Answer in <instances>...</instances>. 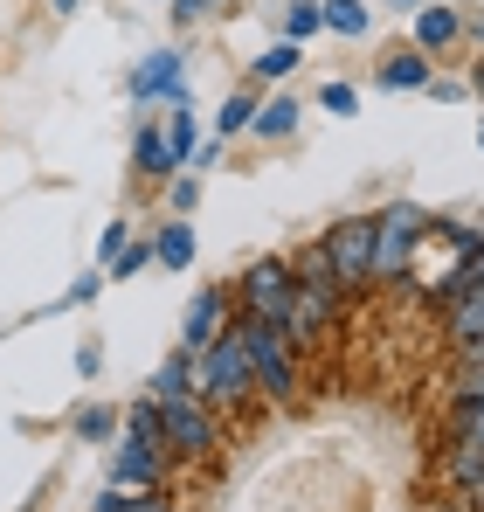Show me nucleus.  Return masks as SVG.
<instances>
[{
    "label": "nucleus",
    "instance_id": "nucleus-1",
    "mask_svg": "<svg viewBox=\"0 0 484 512\" xmlns=\"http://www.w3.org/2000/svg\"><path fill=\"white\" fill-rule=\"evenodd\" d=\"M249 388H256V367H249V340H242V326L215 333V346L194 353V395H201L208 409H242Z\"/></svg>",
    "mask_w": 484,
    "mask_h": 512
},
{
    "label": "nucleus",
    "instance_id": "nucleus-2",
    "mask_svg": "<svg viewBox=\"0 0 484 512\" xmlns=\"http://www.w3.org/2000/svg\"><path fill=\"white\" fill-rule=\"evenodd\" d=\"M429 229H436V215H422L415 201L381 208L374 215V284H408V263H415Z\"/></svg>",
    "mask_w": 484,
    "mask_h": 512
},
{
    "label": "nucleus",
    "instance_id": "nucleus-3",
    "mask_svg": "<svg viewBox=\"0 0 484 512\" xmlns=\"http://www.w3.org/2000/svg\"><path fill=\"white\" fill-rule=\"evenodd\" d=\"M242 340H249V367H256V388L270 395V402H298V346L284 326H270V319H236Z\"/></svg>",
    "mask_w": 484,
    "mask_h": 512
},
{
    "label": "nucleus",
    "instance_id": "nucleus-4",
    "mask_svg": "<svg viewBox=\"0 0 484 512\" xmlns=\"http://www.w3.org/2000/svg\"><path fill=\"white\" fill-rule=\"evenodd\" d=\"M146 402H153V395H146ZM153 409H160V443H166V457H180V464L215 457L222 423H215V409H208L201 395H173V402H153Z\"/></svg>",
    "mask_w": 484,
    "mask_h": 512
},
{
    "label": "nucleus",
    "instance_id": "nucleus-5",
    "mask_svg": "<svg viewBox=\"0 0 484 512\" xmlns=\"http://www.w3.org/2000/svg\"><path fill=\"white\" fill-rule=\"evenodd\" d=\"M319 243H325V256H332V277H339L346 298L374 284V215H346V222H332Z\"/></svg>",
    "mask_w": 484,
    "mask_h": 512
},
{
    "label": "nucleus",
    "instance_id": "nucleus-6",
    "mask_svg": "<svg viewBox=\"0 0 484 512\" xmlns=\"http://www.w3.org/2000/svg\"><path fill=\"white\" fill-rule=\"evenodd\" d=\"M291 305H298V270H291L284 256H263V263L242 270V319H270V326H284Z\"/></svg>",
    "mask_w": 484,
    "mask_h": 512
},
{
    "label": "nucleus",
    "instance_id": "nucleus-7",
    "mask_svg": "<svg viewBox=\"0 0 484 512\" xmlns=\"http://www.w3.org/2000/svg\"><path fill=\"white\" fill-rule=\"evenodd\" d=\"M166 443H153V436H125L118 443V457H111V485H132V492H160L166 478Z\"/></svg>",
    "mask_w": 484,
    "mask_h": 512
},
{
    "label": "nucleus",
    "instance_id": "nucleus-8",
    "mask_svg": "<svg viewBox=\"0 0 484 512\" xmlns=\"http://www.w3.org/2000/svg\"><path fill=\"white\" fill-rule=\"evenodd\" d=\"M132 97H139V104H153V97H187V56H173V49L146 56V63L132 70Z\"/></svg>",
    "mask_w": 484,
    "mask_h": 512
},
{
    "label": "nucleus",
    "instance_id": "nucleus-9",
    "mask_svg": "<svg viewBox=\"0 0 484 512\" xmlns=\"http://www.w3.org/2000/svg\"><path fill=\"white\" fill-rule=\"evenodd\" d=\"M471 291H484V236L457 256L443 277H429V305H443V312H450V305H457V298H471Z\"/></svg>",
    "mask_w": 484,
    "mask_h": 512
},
{
    "label": "nucleus",
    "instance_id": "nucleus-10",
    "mask_svg": "<svg viewBox=\"0 0 484 512\" xmlns=\"http://www.w3.org/2000/svg\"><path fill=\"white\" fill-rule=\"evenodd\" d=\"M222 312H229V298H222V291H194V305H187V326H180V346H187V353L215 346V333H222Z\"/></svg>",
    "mask_w": 484,
    "mask_h": 512
},
{
    "label": "nucleus",
    "instance_id": "nucleus-11",
    "mask_svg": "<svg viewBox=\"0 0 484 512\" xmlns=\"http://www.w3.org/2000/svg\"><path fill=\"white\" fill-rule=\"evenodd\" d=\"M457 35H464V7H415V49L422 56L450 49Z\"/></svg>",
    "mask_w": 484,
    "mask_h": 512
},
{
    "label": "nucleus",
    "instance_id": "nucleus-12",
    "mask_svg": "<svg viewBox=\"0 0 484 512\" xmlns=\"http://www.w3.org/2000/svg\"><path fill=\"white\" fill-rule=\"evenodd\" d=\"M132 167L146 173V180H166V173L180 167V160H173V146H166V132H160V125H139V139H132Z\"/></svg>",
    "mask_w": 484,
    "mask_h": 512
},
{
    "label": "nucleus",
    "instance_id": "nucleus-13",
    "mask_svg": "<svg viewBox=\"0 0 484 512\" xmlns=\"http://www.w3.org/2000/svg\"><path fill=\"white\" fill-rule=\"evenodd\" d=\"M146 395H153V402H173V395H194V353H187V346L160 360V374L146 381Z\"/></svg>",
    "mask_w": 484,
    "mask_h": 512
},
{
    "label": "nucleus",
    "instance_id": "nucleus-14",
    "mask_svg": "<svg viewBox=\"0 0 484 512\" xmlns=\"http://www.w3.org/2000/svg\"><path fill=\"white\" fill-rule=\"evenodd\" d=\"M166 146H173L180 167L201 153V125H194V104H187V97H173V111H166Z\"/></svg>",
    "mask_w": 484,
    "mask_h": 512
},
{
    "label": "nucleus",
    "instance_id": "nucleus-15",
    "mask_svg": "<svg viewBox=\"0 0 484 512\" xmlns=\"http://www.w3.org/2000/svg\"><path fill=\"white\" fill-rule=\"evenodd\" d=\"M381 90H429V56L422 49H402L381 63Z\"/></svg>",
    "mask_w": 484,
    "mask_h": 512
},
{
    "label": "nucleus",
    "instance_id": "nucleus-16",
    "mask_svg": "<svg viewBox=\"0 0 484 512\" xmlns=\"http://www.w3.org/2000/svg\"><path fill=\"white\" fill-rule=\"evenodd\" d=\"M443 333H450V346H471L484 333V291H471V298H457L450 312H443Z\"/></svg>",
    "mask_w": 484,
    "mask_h": 512
},
{
    "label": "nucleus",
    "instance_id": "nucleus-17",
    "mask_svg": "<svg viewBox=\"0 0 484 512\" xmlns=\"http://www.w3.org/2000/svg\"><path fill=\"white\" fill-rule=\"evenodd\" d=\"M249 132H263V139H291L298 132V97H270V104H256V125Z\"/></svg>",
    "mask_w": 484,
    "mask_h": 512
},
{
    "label": "nucleus",
    "instance_id": "nucleus-18",
    "mask_svg": "<svg viewBox=\"0 0 484 512\" xmlns=\"http://www.w3.org/2000/svg\"><path fill=\"white\" fill-rule=\"evenodd\" d=\"M153 256H160L166 270H187V263H194V229H187V222H166L160 236H153Z\"/></svg>",
    "mask_w": 484,
    "mask_h": 512
},
{
    "label": "nucleus",
    "instance_id": "nucleus-19",
    "mask_svg": "<svg viewBox=\"0 0 484 512\" xmlns=\"http://www.w3.org/2000/svg\"><path fill=\"white\" fill-rule=\"evenodd\" d=\"M291 270H298V284H312V291H339V277H332V256H325V243H305Z\"/></svg>",
    "mask_w": 484,
    "mask_h": 512
},
{
    "label": "nucleus",
    "instance_id": "nucleus-20",
    "mask_svg": "<svg viewBox=\"0 0 484 512\" xmlns=\"http://www.w3.org/2000/svg\"><path fill=\"white\" fill-rule=\"evenodd\" d=\"M298 63H305V42H291V35H284V42H270V49L256 56V77H270V84H277V77H291Z\"/></svg>",
    "mask_w": 484,
    "mask_h": 512
},
{
    "label": "nucleus",
    "instance_id": "nucleus-21",
    "mask_svg": "<svg viewBox=\"0 0 484 512\" xmlns=\"http://www.w3.org/2000/svg\"><path fill=\"white\" fill-rule=\"evenodd\" d=\"M249 125H256V97H249V90H236V97L215 111V132H222V139H236V132H249Z\"/></svg>",
    "mask_w": 484,
    "mask_h": 512
},
{
    "label": "nucleus",
    "instance_id": "nucleus-22",
    "mask_svg": "<svg viewBox=\"0 0 484 512\" xmlns=\"http://www.w3.org/2000/svg\"><path fill=\"white\" fill-rule=\"evenodd\" d=\"M325 28L332 35H367V7L360 0H325Z\"/></svg>",
    "mask_w": 484,
    "mask_h": 512
},
{
    "label": "nucleus",
    "instance_id": "nucleus-23",
    "mask_svg": "<svg viewBox=\"0 0 484 512\" xmlns=\"http://www.w3.org/2000/svg\"><path fill=\"white\" fill-rule=\"evenodd\" d=\"M319 28H325V0H298V7L284 14V35H291V42H305V35H319Z\"/></svg>",
    "mask_w": 484,
    "mask_h": 512
},
{
    "label": "nucleus",
    "instance_id": "nucleus-24",
    "mask_svg": "<svg viewBox=\"0 0 484 512\" xmlns=\"http://www.w3.org/2000/svg\"><path fill=\"white\" fill-rule=\"evenodd\" d=\"M118 429V409H104V402H90V409H77V436L83 443H104Z\"/></svg>",
    "mask_w": 484,
    "mask_h": 512
},
{
    "label": "nucleus",
    "instance_id": "nucleus-25",
    "mask_svg": "<svg viewBox=\"0 0 484 512\" xmlns=\"http://www.w3.org/2000/svg\"><path fill=\"white\" fill-rule=\"evenodd\" d=\"M450 436H471V443H484V402H457V416H450Z\"/></svg>",
    "mask_w": 484,
    "mask_h": 512
},
{
    "label": "nucleus",
    "instance_id": "nucleus-26",
    "mask_svg": "<svg viewBox=\"0 0 484 512\" xmlns=\"http://www.w3.org/2000/svg\"><path fill=\"white\" fill-rule=\"evenodd\" d=\"M146 263H153V250H146V243H125V250L111 256V270H104V277H139Z\"/></svg>",
    "mask_w": 484,
    "mask_h": 512
},
{
    "label": "nucleus",
    "instance_id": "nucleus-27",
    "mask_svg": "<svg viewBox=\"0 0 484 512\" xmlns=\"http://www.w3.org/2000/svg\"><path fill=\"white\" fill-rule=\"evenodd\" d=\"M319 104H325V111H339V118H353V111H360V90H353V84H325Z\"/></svg>",
    "mask_w": 484,
    "mask_h": 512
},
{
    "label": "nucleus",
    "instance_id": "nucleus-28",
    "mask_svg": "<svg viewBox=\"0 0 484 512\" xmlns=\"http://www.w3.org/2000/svg\"><path fill=\"white\" fill-rule=\"evenodd\" d=\"M457 402H484V360H464V374H457Z\"/></svg>",
    "mask_w": 484,
    "mask_h": 512
},
{
    "label": "nucleus",
    "instance_id": "nucleus-29",
    "mask_svg": "<svg viewBox=\"0 0 484 512\" xmlns=\"http://www.w3.org/2000/svg\"><path fill=\"white\" fill-rule=\"evenodd\" d=\"M166 194H173V208H180V215H187V208H194V201H201V180H194V173H180V180H173V187H166Z\"/></svg>",
    "mask_w": 484,
    "mask_h": 512
},
{
    "label": "nucleus",
    "instance_id": "nucleus-30",
    "mask_svg": "<svg viewBox=\"0 0 484 512\" xmlns=\"http://www.w3.org/2000/svg\"><path fill=\"white\" fill-rule=\"evenodd\" d=\"M222 0H173V21H201V14H215Z\"/></svg>",
    "mask_w": 484,
    "mask_h": 512
},
{
    "label": "nucleus",
    "instance_id": "nucleus-31",
    "mask_svg": "<svg viewBox=\"0 0 484 512\" xmlns=\"http://www.w3.org/2000/svg\"><path fill=\"white\" fill-rule=\"evenodd\" d=\"M97 250H104V263L125 250V222H104V236H97Z\"/></svg>",
    "mask_w": 484,
    "mask_h": 512
},
{
    "label": "nucleus",
    "instance_id": "nucleus-32",
    "mask_svg": "<svg viewBox=\"0 0 484 512\" xmlns=\"http://www.w3.org/2000/svg\"><path fill=\"white\" fill-rule=\"evenodd\" d=\"M457 353H464V360H484V333H478L471 346H457Z\"/></svg>",
    "mask_w": 484,
    "mask_h": 512
},
{
    "label": "nucleus",
    "instance_id": "nucleus-33",
    "mask_svg": "<svg viewBox=\"0 0 484 512\" xmlns=\"http://www.w3.org/2000/svg\"><path fill=\"white\" fill-rule=\"evenodd\" d=\"M49 7H56V14H77V7H83V0H49Z\"/></svg>",
    "mask_w": 484,
    "mask_h": 512
},
{
    "label": "nucleus",
    "instance_id": "nucleus-34",
    "mask_svg": "<svg viewBox=\"0 0 484 512\" xmlns=\"http://www.w3.org/2000/svg\"><path fill=\"white\" fill-rule=\"evenodd\" d=\"M471 84H478V90H484V56H478V70H471Z\"/></svg>",
    "mask_w": 484,
    "mask_h": 512
},
{
    "label": "nucleus",
    "instance_id": "nucleus-35",
    "mask_svg": "<svg viewBox=\"0 0 484 512\" xmlns=\"http://www.w3.org/2000/svg\"><path fill=\"white\" fill-rule=\"evenodd\" d=\"M471 35H478V42H484V21H471Z\"/></svg>",
    "mask_w": 484,
    "mask_h": 512
},
{
    "label": "nucleus",
    "instance_id": "nucleus-36",
    "mask_svg": "<svg viewBox=\"0 0 484 512\" xmlns=\"http://www.w3.org/2000/svg\"><path fill=\"white\" fill-rule=\"evenodd\" d=\"M402 7H422V0H402Z\"/></svg>",
    "mask_w": 484,
    "mask_h": 512
},
{
    "label": "nucleus",
    "instance_id": "nucleus-37",
    "mask_svg": "<svg viewBox=\"0 0 484 512\" xmlns=\"http://www.w3.org/2000/svg\"><path fill=\"white\" fill-rule=\"evenodd\" d=\"M478 146H484V125H478Z\"/></svg>",
    "mask_w": 484,
    "mask_h": 512
}]
</instances>
